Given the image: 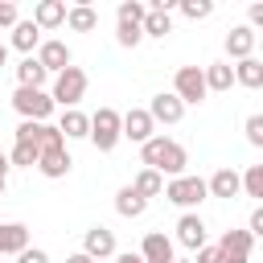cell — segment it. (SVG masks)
I'll use <instances>...</instances> for the list:
<instances>
[{
    "mask_svg": "<svg viewBox=\"0 0 263 263\" xmlns=\"http://www.w3.org/2000/svg\"><path fill=\"white\" fill-rule=\"evenodd\" d=\"M140 164L173 181V177H181L189 168V152L177 140H168V136H152L148 144H140Z\"/></svg>",
    "mask_w": 263,
    "mask_h": 263,
    "instance_id": "obj_1",
    "label": "cell"
},
{
    "mask_svg": "<svg viewBox=\"0 0 263 263\" xmlns=\"http://www.w3.org/2000/svg\"><path fill=\"white\" fill-rule=\"evenodd\" d=\"M205 197H210V193H205V181H201V177H193V173H181V177L164 181V201H173V205H177V210H185V214H193Z\"/></svg>",
    "mask_w": 263,
    "mask_h": 263,
    "instance_id": "obj_2",
    "label": "cell"
},
{
    "mask_svg": "<svg viewBox=\"0 0 263 263\" xmlns=\"http://www.w3.org/2000/svg\"><path fill=\"white\" fill-rule=\"evenodd\" d=\"M82 95H86V70L82 66H66L62 74H53V90H49L53 107L70 111V107L82 103Z\"/></svg>",
    "mask_w": 263,
    "mask_h": 263,
    "instance_id": "obj_3",
    "label": "cell"
},
{
    "mask_svg": "<svg viewBox=\"0 0 263 263\" xmlns=\"http://www.w3.org/2000/svg\"><path fill=\"white\" fill-rule=\"evenodd\" d=\"M12 107H16V115L29 119V123H49V115H53L49 90H33V86H16V90H12Z\"/></svg>",
    "mask_w": 263,
    "mask_h": 263,
    "instance_id": "obj_4",
    "label": "cell"
},
{
    "mask_svg": "<svg viewBox=\"0 0 263 263\" xmlns=\"http://www.w3.org/2000/svg\"><path fill=\"white\" fill-rule=\"evenodd\" d=\"M86 140H90L99 152H111V148L123 140V132H119V111H115V107H99V111L90 115V132H86Z\"/></svg>",
    "mask_w": 263,
    "mask_h": 263,
    "instance_id": "obj_5",
    "label": "cell"
},
{
    "mask_svg": "<svg viewBox=\"0 0 263 263\" xmlns=\"http://www.w3.org/2000/svg\"><path fill=\"white\" fill-rule=\"evenodd\" d=\"M173 95L181 99V107H189V103H201L210 90H205V78H201V66H181L177 74H173Z\"/></svg>",
    "mask_w": 263,
    "mask_h": 263,
    "instance_id": "obj_6",
    "label": "cell"
},
{
    "mask_svg": "<svg viewBox=\"0 0 263 263\" xmlns=\"http://www.w3.org/2000/svg\"><path fill=\"white\" fill-rule=\"evenodd\" d=\"M37 66L45 70V74H62L66 66H74V53H70V45L66 41H58V37H41V45H37Z\"/></svg>",
    "mask_w": 263,
    "mask_h": 263,
    "instance_id": "obj_7",
    "label": "cell"
},
{
    "mask_svg": "<svg viewBox=\"0 0 263 263\" xmlns=\"http://www.w3.org/2000/svg\"><path fill=\"white\" fill-rule=\"evenodd\" d=\"M16 144H33V148H62L66 140H62V132L53 127V123H29V119H21V127H16Z\"/></svg>",
    "mask_w": 263,
    "mask_h": 263,
    "instance_id": "obj_8",
    "label": "cell"
},
{
    "mask_svg": "<svg viewBox=\"0 0 263 263\" xmlns=\"http://www.w3.org/2000/svg\"><path fill=\"white\" fill-rule=\"evenodd\" d=\"M119 132H123V140H132V144H148V140L156 136V123H152V115H148L144 107H132L127 115H119Z\"/></svg>",
    "mask_w": 263,
    "mask_h": 263,
    "instance_id": "obj_9",
    "label": "cell"
},
{
    "mask_svg": "<svg viewBox=\"0 0 263 263\" xmlns=\"http://www.w3.org/2000/svg\"><path fill=\"white\" fill-rule=\"evenodd\" d=\"M140 259L144 263H173L177 259V242L164 230H148L144 242H140Z\"/></svg>",
    "mask_w": 263,
    "mask_h": 263,
    "instance_id": "obj_10",
    "label": "cell"
},
{
    "mask_svg": "<svg viewBox=\"0 0 263 263\" xmlns=\"http://www.w3.org/2000/svg\"><path fill=\"white\" fill-rule=\"evenodd\" d=\"M173 230H177L173 242H181L185 251H201L205 247V222H201V214H181Z\"/></svg>",
    "mask_w": 263,
    "mask_h": 263,
    "instance_id": "obj_11",
    "label": "cell"
},
{
    "mask_svg": "<svg viewBox=\"0 0 263 263\" xmlns=\"http://www.w3.org/2000/svg\"><path fill=\"white\" fill-rule=\"evenodd\" d=\"M251 247L255 238L247 230H226L218 238V251H222V263H251Z\"/></svg>",
    "mask_w": 263,
    "mask_h": 263,
    "instance_id": "obj_12",
    "label": "cell"
},
{
    "mask_svg": "<svg viewBox=\"0 0 263 263\" xmlns=\"http://www.w3.org/2000/svg\"><path fill=\"white\" fill-rule=\"evenodd\" d=\"M148 115H152V123H181V115H185V107H181V99L173 95V90H160V95H152V103L144 107Z\"/></svg>",
    "mask_w": 263,
    "mask_h": 263,
    "instance_id": "obj_13",
    "label": "cell"
},
{
    "mask_svg": "<svg viewBox=\"0 0 263 263\" xmlns=\"http://www.w3.org/2000/svg\"><path fill=\"white\" fill-rule=\"evenodd\" d=\"M82 255H90L95 263H99V259H111V255H115V230L90 226V230L82 234Z\"/></svg>",
    "mask_w": 263,
    "mask_h": 263,
    "instance_id": "obj_14",
    "label": "cell"
},
{
    "mask_svg": "<svg viewBox=\"0 0 263 263\" xmlns=\"http://www.w3.org/2000/svg\"><path fill=\"white\" fill-rule=\"evenodd\" d=\"M70 168H74V160H70L66 144H62V148H45V152L37 156V173H41V177H49V181H62Z\"/></svg>",
    "mask_w": 263,
    "mask_h": 263,
    "instance_id": "obj_15",
    "label": "cell"
},
{
    "mask_svg": "<svg viewBox=\"0 0 263 263\" xmlns=\"http://www.w3.org/2000/svg\"><path fill=\"white\" fill-rule=\"evenodd\" d=\"M33 25H37L41 33L66 25V0H37V4H33Z\"/></svg>",
    "mask_w": 263,
    "mask_h": 263,
    "instance_id": "obj_16",
    "label": "cell"
},
{
    "mask_svg": "<svg viewBox=\"0 0 263 263\" xmlns=\"http://www.w3.org/2000/svg\"><path fill=\"white\" fill-rule=\"evenodd\" d=\"M226 53H230L234 62L255 58V29H251V25H234V29L226 33Z\"/></svg>",
    "mask_w": 263,
    "mask_h": 263,
    "instance_id": "obj_17",
    "label": "cell"
},
{
    "mask_svg": "<svg viewBox=\"0 0 263 263\" xmlns=\"http://www.w3.org/2000/svg\"><path fill=\"white\" fill-rule=\"evenodd\" d=\"M205 193H210V197H222V201L238 197V193H242V185H238V173H234V168H218V173L205 181Z\"/></svg>",
    "mask_w": 263,
    "mask_h": 263,
    "instance_id": "obj_18",
    "label": "cell"
},
{
    "mask_svg": "<svg viewBox=\"0 0 263 263\" xmlns=\"http://www.w3.org/2000/svg\"><path fill=\"white\" fill-rule=\"evenodd\" d=\"M29 247V226L25 222H0V255H21Z\"/></svg>",
    "mask_w": 263,
    "mask_h": 263,
    "instance_id": "obj_19",
    "label": "cell"
},
{
    "mask_svg": "<svg viewBox=\"0 0 263 263\" xmlns=\"http://www.w3.org/2000/svg\"><path fill=\"white\" fill-rule=\"evenodd\" d=\"M53 127L62 132V140H86V132H90V115H82L78 107H70V111H62V119H58Z\"/></svg>",
    "mask_w": 263,
    "mask_h": 263,
    "instance_id": "obj_20",
    "label": "cell"
},
{
    "mask_svg": "<svg viewBox=\"0 0 263 263\" xmlns=\"http://www.w3.org/2000/svg\"><path fill=\"white\" fill-rule=\"evenodd\" d=\"M8 45H12V49H21V53L29 58V53L41 45V29H37L33 21H16V25H12V37H8Z\"/></svg>",
    "mask_w": 263,
    "mask_h": 263,
    "instance_id": "obj_21",
    "label": "cell"
},
{
    "mask_svg": "<svg viewBox=\"0 0 263 263\" xmlns=\"http://www.w3.org/2000/svg\"><path fill=\"white\" fill-rule=\"evenodd\" d=\"M140 33H144V37H156V41H164V37L173 33V12L148 8V12H144V21H140Z\"/></svg>",
    "mask_w": 263,
    "mask_h": 263,
    "instance_id": "obj_22",
    "label": "cell"
},
{
    "mask_svg": "<svg viewBox=\"0 0 263 263\" xmlns=\"http://www.w3.org/2000/svg\"><path fill=\"white\" fill-rule=\"evenodd\" d=\"M201 78H205V90H230L234 86V66L230 62H210V66H201Z\"/></svg>",
    "mask_w": 263,
    "mask_h": 263,
    "instance_id": "obj_23",
    "label": "cell"
},
{
    "mask_svg": "<svg viewBox=\"0 0 263 263\" xmlns=\"http://www.w3.org/2000/svg\"><path fill=\"white\" fill-rule=\"evenodd\" d=\"M45 78H49V74L37 66V58H33V53L16 62V86H33V90H45Z\"/></svg>",
    "mask_w": 263,
    "mask_h": 263,
    "instance_id": "obj_24",
    "label": "cell"
},
{
    "mask_svg": "<svg viewBox=\"0 0 263 263\" xmlns=\"http://www.w3.org/2000/svg\"><path fill=\"white\" fill-rule=\"evenodd\" d=\"M234 82L247 86V90H259V86H263V62H259V58H242V62L234 66Z\"/></svg>",
    "mask_w": 263,
    "mask_h": 263,
    "instance_id": "obj_25",
    "label": "cell"
},
{
    "mask_svg": "<svg viewBox=\"0 0 263 263\" xmlns=\"http://www.w3.org/2000/svg\"><path fill=\"white\" fill-rule=\"evenodd\" d=\"M144 210H148V201H144L132 185H123V189L115 193V214H119V218H140Z\"/></svg>",
    "mask_w": 263,
    "mask_h": 263,
    "instance_id": "obj_26",
    "label": "cell"
},
{
    "mask_svg": "<svg viewBox=\"0 0 263 263\" xmlns=\"http://www.w3.org/2000/svg\"><path fill=\"white\" fill-rule=\"evenodd\" d=\"M66 25H70L74 33H90V29L99 25V12H95L90 4H74V8H66Z\"/></svg>",
    "mask_w": 263,
    "mask_h": 263,
    "instance_id": "obj_27",
    "label": "cell"
},
{
    "mask_svg": "<svg viewBox=\"0 0 263 263\" xmlns=\"http://www.w3.org/2000/svg\"><path fill=\"white\" fill-rule=\"evenodd\" d=\"M132 189H136L144 201H148V197H160V193H164V177H160V173H152V168H140V173H136V181H132Z\"/></svg>",
    "mask_w": 263,
    "mask_h": 263,
    "instance_id": "obj_28",
    "label": "cell"
},
{
    "mask_svg": "<svg viewBox=\"0 0 263 263\" xmlns=\"http://www.w3.org/2000/svg\"><path fill=\"white\" fill-rule=\"evenodd\" d=\"M238 185L247 197H263V164H247V173H238Z\"/></svg>",
    "mask_w": 263,
    "mask_h": 263,
    "instance_id": "obj_29",
    "label": "cell"
},
{
    "mask_svg": "<svg viewBox=\"0 0 263 263\" xmlns=\"http://www.w3.org/2000/svg\"><path fill=\"white\" fill-rule=\"evenodd\" d=\"M37 156H41V148H33V144H12L8 164H16V168H37Z\"/></svg>",
    "mask_w": 263,
    "mask_h": 263,
    "instance_id": "obj_30",
    "label": "cell"
},
{
    "mask_svg": "<svg viewBox=\"0 0 263 263\" xmlns=\"http://www.w3.org/2000/svg\"><path fill=\"white\" fill-rule=\"evenodd\" d=\"M177 8H181L185 21H205V16H214V4H210V0H177Z\"/></svg>",
    "mask_w": 263,
    "mask_h": 263,
    "instance_id": "obj_31",
    "label": "cell"
},
{
    "mask_svg": "<svg viewBox=\"0 0 263 263\" xmlns=\"http://www.w3.org/2000/svg\"><path fill=\"white\" fill-rule=\"evenodd\" d=\"M115 41H119L123 49H136V45L144 41V33H140V25H132V21H115Z\"/></svg>",
    "mask_w": 263,
    "mask_h": 263,
    "instance_id": "obj_32",
    "label": "cell"
},
{
    "mask_svg": "<svg viewBox=\"0 0 263 263\" xmlns=\"http://www.w3.org/2000/svg\"><path fill=\"white\" fill-rule=\"evenodd\" d=\"M144 12H148V4H140V0H123V4L115 8V21H132V25H140Z\"/></svg>",
    "mask_w": 263,
    "mask_h": 263,
    "instance_id": "obj_33",
    "label": "cell"
},
{
    "mask_svg": "<svg viewBox=\"0 0 263 263\" xmlns=\"http://www.w3.org/2000/svg\"><path fill=\"white\" fill-rule=\"evenodd\" d=\"M242 132H247V144H251V148H263V115H259V111H255V115H247Z\"/></svg>",
    "mask_w": 263,
    "mask_h": 263,
    "instance_id": "obj_34",
    "label": "cell"
},
{
    "mask_svg": "<svg viewBox=\"0 0 263 263\" xmlns=\"http://www.w3.org/2000/svg\"><path fill=\"white\" fill-rule=\"evenodd\" d=\"M21 21V12H16V4L12 0H0V29H12Z\"/></svg>",
    "mask_w": 263,
    "mask_h": 263,
    "instance_id": "obj_35",
    "label": "cell"
},
{
    "mask_svg": "<svg viewBox=\"0 0 263 263\" xmlns=\"http://www.w3.org/2000/svg\"><path fill=\"white\" fill-rule=\"evenodd\" d=\"M247 234H251V238H259V234H263V205H255V210H251V218H247Z\"/></svg>",
    "mask_w": 263,
    "mask_h": 263,
    "instance_id": "obj_36",
    "label": "cell"
},
{
    "mask_svg": "<svg viewBox=\"0 0 263 263\" xmlns=\"http://www.w3.org/2000/svg\"><path fill=\"white\" fill-rule=\"evenodd\" d=\"M16 263H49V255H45L41 247H25V251L16 255Z\"/></svg>",
    "mask_w": 263,
    "mask_h": 263,
    "instance_id": "obj_37",
    "label": "cell"
},
{
    "mask_svg": "<svg viewBox=\"0 0 263 263\" xmlns=\"http://www.w3.org/2000/svg\"><path fill=\"white\" fill-rule=\"evenodd\" d=\"M193 255H197L193 263H222V251H218V247H210V242H205L201 251H193Z\"/></svg>",
    "mask_w": 263,
    "mask_h": 263,
    "instance_id": "obj_38",
    "label": "cell"
},
{
    "mask_svg": "<svg viewBox=\"0 0 263 263\" xmlns=\"http://www.w3.org/2000/svg\"><path fill=\"white\" fill-rule=\"evenodd\" d=\"M247 25H251V29L263 25V4H251V8H247Z\"/></svg>",
    "mask_w": 263,
    "mask_h": 263,
    "instance_id": "obj_39",
    "label": "cell"
},
{
    "mask_svg": "<svg viewBox=\"0 0 263 263\" xmlns=\"http://www.w3.org/2000/svg\"><path fill=\"white\" fill-rule=\"evenodd\" d=\"M8 168H12L8 164V152H0V181H8Z\"/></svg>",
    "mask_w": 263,
    "mask_h": 263,
    "instance_id": "obj_40",
    "label": "cell"
},
{
    "mask_svg": "<svg viewBox=\"0 0 263 263\" xmlns=\"http://www.w3.org/2000/svg\"><path fill=\"white\" fill-rule=\"evenodd\" d=\"M115 263H144L140 255H132V251H123V255H115Z\"/></svg>",
    "mask_w": 263,
    "mask_h": 263,
    "instance_id": "obj_41",
    "label": "cell"
},
{
    "mask_svg": "<svg viewBox=\"0 0 263 263\" xmlns=\"http://www.w3.org/2000/svg\"><path fill=\"white\" fill-rule=\"evenodd\" d=\"M66 263H95V259H90V255H82V251H74V255H70Z\"/></svg>",
    "mask_w": 263,
    "mask_h": 263,
    "instance_id": "obj_42",
    "label": "cell"
},
{
    "mask_svg": "<svg viewBox=\"0 0 263 263\" xmlns=\"http://www.w3.org/2000/svg\"><path fill=\"white\" fill-rule=\"evenodd\" d=\"M8 62V41H0V66Z\"/></svg>",
    "mask_w": 263,
    "mask_h": 263,
    "instance_id": "obj_43",
    "label": "cell"
},
{
    "mask_svg": "<svg viewBox=\"0 0 263 263\" xmlns=\"http://www.w3.org/2000/svg\"><path fill=\"white\" fill-rule=\"evenodd\" d=\"M173 263H193V259H173Z\"/></svg>",
    "mask_w": 263,
    "mask_h": 263,
    "instance_id": "obj_44",
    "label": "cell"
},
{
    "mask_svg": "<svg viewBox=\"0 0 263 263\" xmlns=\"http://www.w3.org/2000/svg\"><path fill=\"white\" fill-rule=\"evenodd\" d=\"M0 201H4V181H0Z\"/></svg>",
    "mask_w": 263,
    "mask_h": 263,
    "instance_id": "obj_45",
    "label": "cell"
}]
</instances>
